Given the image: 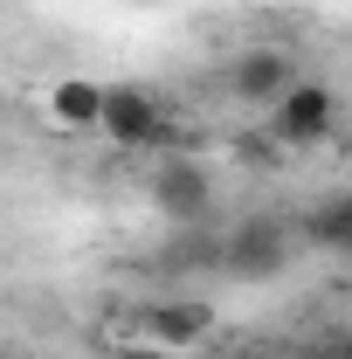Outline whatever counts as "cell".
Masks as SVG:
<instances>
[{
    "mask_svg": "<svg viewBox=\"0 0 352 359\" xmlns=\"http://www.w3.org/2000/svg\"><path fill=\"white\" fill-rule=\"evenodd\" d=\"M339 132V90L332 83H297V90H283L276 104H269V138L276 145H325V138Z\"/></svg>",
    "mask_w": 352,
    "mask_h": 359,
    "instance_id": "cell-1",
    "label": "cell"
},
{
    "mask_svg": "<svg viewBox=\"0 0 352 359\" xmlns=\"http://www.w3.org/2000/svg\"><path fill=\"white\" fill-rule=\"evenodd\" d=\"M166 132H173V118L145 83H104V138L111 145L138 152V145H166Z\"/></svg>",
    "mask_w": 352,
    "mask_h": 359,
    "instance_id": "cell-2",
    "label": "cell"
},
{
    "mask_svg": "<svg viewBox=\"0 0 352 359\" xmlns=\"http://www.w3.org/2000/svg\"><path fill=\"white\" fill-rule=\"evenodd\" d=\"M304 76H297V55L290 48H276V42H256V48H242L235 62H228V97H242V104H276L283 90H297Z\"/></svg>",
    "mask_w": 352,
    "mask_h": 359,
    "instance_id": "cell-3",
    "label": "cell"
},
{
    "mask_svg": "<svg viewBox=\"0 0 352 359\" xmlns=\"http://www.w3.org/2000/svg\"><path fill=\"white\" fill-rule=\"evenodd\" d=\"M145 194H152V208L166 222H201L215 208V180H208L201 159H159L152 180H145Z\"/></svg>",
    "mask_w": 352,
    "mask_h": 359,
    "instance_id": "cell-4",
    "label": "cell"
},
{
    "mask_svg": "<svg viewBox=\"0 0 352 359\" xmlns=\"http://www.w3.org/2000/svg\"><path fill=\"white\" fill-rule=\"evenodd\" d=\"M208 332H215V304H208V297H166V304L145 311V339H152V346H173V353L201 346Z\"/></svg>",
    "mask_w": 352,
    "mask_h": 359,
    "instance_id": "cell-5",
    "label": "cell"
},
{
    "mask_svg": "<svg viewBox=\"0 0 352 359\" xmlns=\"http://www.w3.org/2000/svg\"><path fill=\"white\" fill-rule=\"evenodd\" d=\"M48 125H55V132H104V83H90V76H55V83H48Z\"/></svg>",
    "mask_w": 352,
    "mask_h": 359,
    "instance_id": "cell-6",
    "label": "cell"
},
{
    "mask_svg": "<svg viewBox=\"0 0 352 359\" xmlns=\"http://www.w3.org/2000/svg\"><path fill=\"white\" fill-rule=\"evenodd\" d=\"M228 263L242 269V276H263V269H276V263H283V228L249 222L235 242H228Z\"/></svg>",
    "mask_w": 352,
    "mask_h": 359,
    "instance_id": "cell-7",
    "label": "cell"
},
{
    "mask_svg": "<svg viewBox=\"0 0 352 359\" xmlns=\"http://www.w3.org/2000/svg\"><path fill=\"white\" fill-rule=\"evenodd\" d=\"M7 359H35V353H7Z\"/></svg>",
    "mask_w": 352,
    "mask_h": 359,
    "instance_id": "cell-8",
    "label": "cell"
}]
</instances>
